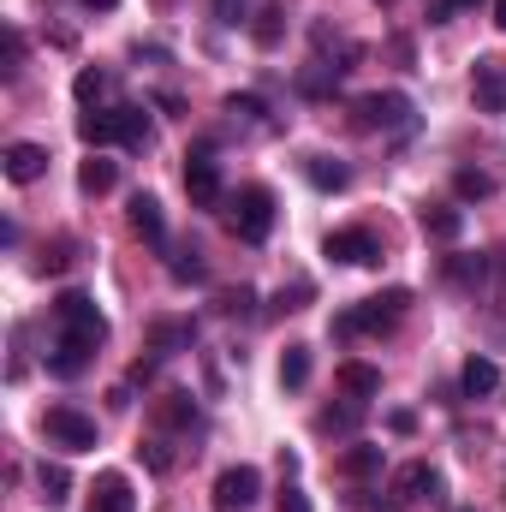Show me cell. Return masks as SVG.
Segmentation results:
<instances>
[{
    "label": "cell",
    "instance_id": "25",
    "mask_svg": "<svg viewBox=\"0 0 506 512\" xmlns=\"http://www.w3.org/2000/svg\"><path fill=\"white\" fill-rule=\"evenodd\" d=\"M114 120H120V143H126V149H149L155 131H149V114H143V108H114Z\"/></svg>",
    "mask_w": 506,
    "mask_h": 512
},
{
    "label": "cell",
    "instance_id": "44",
    "mask_svg": "<svg viewBox=\"0 0 506 512\" xmlns=\"http://www.w3.org/2000/svg\"><path fill=\"white\" fill-rule=\"evenodd\" d=\"M495 268H501V274H506V245H501V256H495Z\"/></svg>",
    "mask_w": 506,
    "mask_h": 512
},
{
    "label": "cell",
    "instance_id": "11",
    "mask_svg": "<svg viewBox=\"0 0 506 512\" xmlns=\"http://www.w3.org/2000/svg\"><path fill=\"white\" fill-rule=\"evenodd\" d=\"M393 489H399L405 501H441V495H447V483H441V471H435V465H423V459H417V465H399V477H393Z\"/></svg>",
    "mask_w": 506,
    "mask_h": 512
},
{
    "label": "cell",
    "instance_id": "30",
    "mask_svg": "<svg viewBox=\"0 0 506 512\" xmlns=\"http://www.w3.org/2000/svg\"><path fill=\"white\" fill-rule=\"evenodd\" d=\"M334 84H340V66H328V60H316V66L298 72V96H328Z\"/></svg>",
    "mask_w": 506,
    "mask_h": 512
},
{
    "label": "cell",
    "instance_id": "31",
    "mask_svg": "<svg viewBox=\"0 0 506 512\" xmlns=\"http://www.w3.org/2000/svg\"><path fill=\"white\" fill-rule=\"evenodd\" d=\"M441 274H447L453 286H483L489 262H483V256H447V262H441Z\"/></svg>",
    "mask_w": 506,
    "mask_h": 512
},
{
    "label": "cell",
    "instance_id": "34",
    "mask_svg": "<svg viewBox=\"0 0 506 512\" xmlns=\"http://www.w3.org/2000/svg\"><path fill=\"white\" fill-rule=\"evenodd\" d=\"M274 512H316V501H310L298 483H280V495H274Z\"/></svg>",
    "mask_w": 506,
    "mask_h": 512
},
{
    "label": "cell",
    "instance_id": "27",
    "mask_svg": "<svg viewBox=\"0 0 506 512\" xmlns=\"http://www.w3.org/2000/svg\"><path fill=\"white\" fill-rule=\"evenodd\" d=\"M340 471H346V477H358V483H364V477H376V471H381V447H364V441H358V447H346V453H340Z\"/></svg>",
    "mask_w": 506,
    "mask_h": 512
},
{
    "label": "cell",
    "instance_id": "17",
    "mask_svg": "<svg viewBox=\"0 0 506 512\" xmlns=\"http://www.w3.org/2000/svg\"><path fill=\"white\" fill-rule=\"evenodd\" d=\"M304 179H310L316 191H346V185H352V167L334 161V155H310V161H304Z\"/></svg>",
    "mask_w": 506,
    "mask_h": 512
},
{
    "label": "cell",
    "instance_id": "28",
    "mask_svg": "<svg viewBox=\"0 0 506 512\" xmlns=\"http://www.w3.org/2000/svg\"><path fill=\"white\" fill-rule=\"evenodd\" d=\"M167 274H173L179 286H191V280H203V274H209V262H203V251H197V245H179V251H173V262H167Z\"/></svg>",
    "mask_w": 506,
    "mask_h": 512
},
{
    "label": "cell",
    "instance_id": "19",
    "mask_svg": "<svg viewBox=\"0 0 506 512\" xmlns=\"http://www.w3.org/2000/svg\"><path fill=\"white\" fill-rule=\"evenodd\" d=\"M78 137H84L90 149H102V143H120V120H114V108H84Z\"/></svg>",
    "mask_w": 506,
    "mask_h": 512
},
{
    "label": "cell",
    "instance_id": "43",
    "mask_svg": "<svg viewBox=\"0 0 506 512\" xmlns=\"http://www.w3.org/2000/svg\"><path fill=\"white\" fill-rule=\"evenodd\" d=\"M84 6H102V12H114V6H120V0H84Z\"/></svg>",
    "mask_w": 506,
    "mask_h": 512
},
{
    "label": "cell",
    "instance_id": "3",
    "mask_svg": "<svg viewBox=\"0 0 506 512\" xmlns=\"http://www.w3.org/2000/svg\"><path fill=\"white\" fill-rule=\"evenodd\" d=\"M227 227H233V239L262 245V239L274 233V191H268V185H245V191L227 203Z\"/></svg>",
    "mask_w": 506,
    "mask_h": 512
},
{
    "label": "cell",
    "instance_id": "36",
    "mask_svg": "<svg viewBox=\"0 0 506 512\" xmlns=\"http://www.w3.org/2000/svg\"><path fill=\"white\" fill-rule=\"evenodd\" d=\"M304 304H310V280H298L292 292H286V286L274 292V316H286V310H304Z\"/></svg>",
    "mask_w": 506,
    "mask_h": 512
},
{
    "label": "cell",
    "instance_id": "8",
    "mask_svg": "<svg viewBox=\"0 0 506 512\" xmlns=\"http://www.w3.org/2000/svg\"><path fill=\"white\" fill-rule=\"evenodd\" d=\"M0 167H6L12 185H36V179L48 173V149H42V143H6Z\"/></svg>",
    "mask_w": 506,
    "mask_h": 512
},
{
    "label": "cell",
    "instance_id": "32",
    "mask_svg": "<svg viewBox=\"0 0 506 512\" xmlns=\"http://www.w3.org/2000/svg\"><path fill=\"white\" fill-rule=\"evenodd\" d=\"M251 36H256V48H280V36H286V12H280V6H262V18L251 24Z\"/></svg>",
    "mask_w": 506,
    "mask_h": 512
},
{
    "label": "cell",
    "instance_id": "24",
    "mask_svg": "<svg viewBox=\"0 0 506 512\" xmlns=\"http://www.w3.org/2000/svg\"><path fill=\"white\" fill-rule=\"evenodd\" d=\"M36 483H42V501H48V507L72 501V471H66V465H48V459H42V465H36Z\"/></svg>",
    "mask_w": 506,
    "mask_h": 512
},
{
    "label": "cell",
    "instance_id": "13",
    "mask_svg": "<svg viewBox=\"0 0 506 512\" xmlns=\"http://www.w3.org/2000/svg\"><path fill=\"white\" fill-rule=\"evenodd\" d=\"M90 507L96 512H137V495H131L126 471H102L96 489H90Z\"/></svg>",
    "mask_w": 506,
    "mask_h": 512
},
{
    "label": "cell",
    "instance_id": "39",
    "mask_svg": "<svg viewBox=\"0 0 506 512\" xmlns=\"http://www.w3.org/2000/svg\"><path fill=\"white\" fill-rule=\"evenodd\" d=\"M143 459H149V471H167V465H173V453H167V441H149V447H143Z\"/></svg>",
    "mask_w": 506,
    "mask_h": 512
},
{
    "label": "cell",
    "instance_id": "22",
    "mask_svg": "<svg viewBox=\"0 0 506 512\" xmlns=\"http://www.w3.org/2000/svg\"><path fill=\"white\" fill-rule=\"evenodd\" d=\"M364 423V399H352V405H328V411H316V429L322 435H352Z\"/></svg>",
    "mask_w": 506,
    "mask_h": 512
},
{
    "label": "cell",
    "instance_id": "1",
    "mask_svg": "<svg viewBox=\"0 0 506 512\" xmlns=\"http://www.w3.org/2000/svg\"><path fill=\"white\" fill-rule=\"evenodd\" d=\"M405 310H411V292H405V286H387V292H376V298L352 304L346 316H334V334H340V340H358V334H387Z\"/></svg>",
    "mask_w": 506,
    "mask_h": 512
},
{
    "label": "cell",
    "instance_id": "7",
    "mask_svg": "<svg viewBox=\"0 0 506 512\" xmlns=\"http://www.w3.org/2000/svg\"><path fill=\"white\" fill-rule=\"evenodd\" d=\"M322 256L346 262V268H370V262H381V245H376V233H364V227H340V233H328Z\"/></svg>",
    "mask_w": 506,
    "mask_h": 512
},
{
    "label": "cell",
    "instance_id": "15",
    "mask_svg": "<svg viewBox=\"0 0 506 512\" xmlns=\"http://www.w3.org/2000/svg\"><path fill=\"white\" fill-rule=\"evenodd\" d=\"M191 346H197L191 322H149V352L155 358H173V352H191Z\"/></svg>",
    "mask_w": 506,
    "mask_h": 512
},
{
    "label": "cell",
    "instance_id": "6",
    "mask_svg": "<svg viewBox=\"0 0 506 512\" xmlns=\"http://www.w3.org/2000/svg\"><path fill=\"white\" fill-rule=\"evenodd\" d=\"M262 495V471L256 465H227L221 483H215V507L221 512H251Z\"/></svg>",
    "mask_w": 506,
    "mask_h": 512
},
{
    "label": "cell",
    "instance_id": "2",
    "mask_svg": "<svg viewBox=\"0 0 506 512\" xmlns=\"http://www.w3.org/2000/svg\"><path fill=\"white\" fill-rule=\"evenodd\" d=\"M54 322H60V340L78 346V352H90V358H96V346L108 340V316H102L84 292H60V298H54Z\"/></svg>",
    "mask_w": 506,
    "mask_h": 512
},
{
    "label": "cell",
    "instance_id": "46",
    "mask_svg": "<svg viewBox=\"0 0 506 512\" xmlns=\"http://www.w3.org/2000/svg\"><path fill=\"white\" fill-rule=\"evenodd\" d=\"M381 6H393V0H381Z\"/></svg>",
    "mask_w": 506,
    "mask_h": 512
},
{
    "label": "cell",
    "instance_id": "10",
    "mask_svg": "<svg viewBox=\"0 0 506 512\" xmlns=\"http://www.w3.org/2000/svg\"><path fill=\"white\" fill-rule=\"evenodd\" d=\"M126 227L143 239V245H167V221H161V203L149 197V191H137L126 203Z\"/></svg>",
    "mask_w": 506,
    "mask_h": 512
},
{
    "label": "cell",
    "instance_id": "47",
    "mask_svg": "<svg viewBox=\"0 0 506 512\" xmlns=\"http://www.w3.org/2000/svg\"><path fill=\"white\" fill-rule=\"evenodd\" d=\"M459 512H471V507H459Z\"/></svg>",
    "mask_w": 506,
    "mask_h": 512
},
{
    "label": "cell",
    "instance_id": "20",
    "mask_svg": "<svg viewBox=\"0 0 506 512\" xmlns=\"http://www.w3.org/2000/svg\"><path fill=\"white\" fill-rule=\"evenodd\" d=\"M495 387H501V370H495L489 358H471V364L459 370V393H465V399H489Z\"/></svg>",
    "mask_w": 506,
    "mask_h": 512
},
{
    "label": "cell",
    "instance_id": "23",
    "mask_svg": "<svg viewBox=\"0 0 506 512\" xmlns=\"http://www.w3.org/2000/svg\"><path fill=\"white\" fill-rule=\"evenodd\" d=\"M155 417H161L167 429H191V423H197V405H191V393H161V399H155Z\"/></svg>",
    "mask_w": 506,
    "mask_h": 512
},
{
    "label": "cell",
    "instance_id": "42",
    "mask_svg": "<svg viewBox=\"0 0 506 512\" xmlns=\"http://www.w3.org/2000/svg\"><path fill=\"white\" fill-rule=\"evenodd\" d=\"M495 24L506 30V0H495Z\"/></svg>",
    "mask_w": 506,
    "mask_h": 512
},
{
    "label": "cell",
    "instance_id": "29",
    "mask_svg": "<svg viewBox=\"0 0 506 512\" xmlns=\"http://www.w3.org/2000/svg\"><path fill=\"white\" fill-rule=\"evenodd\" d=\"M108 90H114V78H108V72H96V66H84V72L72 78V96H78L84 108H96V102H102Z\"/></svg>",
    "mask_w": 506,
    "mask_h": 512
},
{
    "label": "cell",
    "instance_id": "21",
    "mask_svg": "<svg viewBox=\"0 0 506 512\" xmlns=\"http://www.w3.org/2000/svg\"><path fill=\"white\" fill-rule=\"evenodd\" d=\"M453 191H459L465 203H483V197H495V191H501V179H495V173H483V167H459V173H453Z\"/></svg>",
    "mask_w": 506,
    "mask_h": 512
},
{
    "label": "cell",
    "instance_id": "14",
    "mask_svg": "<svg viewBox=\"0 0 506 512\" xmlns=\"http://www.w3.org/2000/svg\"><path fill=\"white\" fill-rule=\"evenodd\" d=\"M417 227H423L435 245H453V239L465 233V215H459L453 203H423V209H417Z\"/></svg>",
    "mask_w": 506,
    "mask_h": 512
},
{
    "label": "cell",
    "instance_id": "40",
    "mask_svg": "<svg viewBox=\"0 0 506 512\" xmlns=\"http://www.w3.org/2000/svg\"><path fill=\"white\" fill-rule=\"evenodd\" d=\"M215 18H221V24H239V18H245V0H215Z\"/></svg>",
    "mask_w": 506,
    "mask_h": 512
},
{
    "label": "cell",
    "instance_id": "37",
    "mask_svg": "<svg viewBox=\"0 0 506 512\" xmlns=\"http://www.w3.org/2000/svg\"><path fill=\"white\" fill-rule=\"evenodd\" d=\"M227 114L233 120H262L268 108H262V96H227Z\"/></svg>",
    "mask_w": 506,
    "mask_h": 512
},
{
    "label": "cell",
    "instance_id": "41",
    "mask_svg": "<svg viewBox=\"0 0 506 512\" xmlns=\"http://www.w3.org/2000/svg\"><path fill=\"white\" fill-rule=\"evenodd\" d=\"M387 429H393V435H411V429H417V411H393Z\"/></svg>",
    "mask_w": 506,
    "mask_h": 512
},
{
    "label": "cell",
    "instance_id": "26",
    "mask_svg": "<svg viewBox=\"0 0 506 512\" xmlns=\"http://www.w3.org/2000/svg\"><path fill=\"white\" fill-rule=\"evenodd\" d=\"M310 370H316L310 346H286V358H280V387H304L310 382Z\"/></svg>",
    "mask_w": 506,
    "mask_h": 512
},
{
    "label": "cell",
    "instance_id": "4",
    "mask_svg": "<svg viewBox=\"0 0 506 512\" xmlns=\"http://www.w3.org/2000/svg\"><path fill=\"white\" fill-rule=\"evenodd\" d=\"M42 429H48V441L66 447V453H90V447H96V417H84L78 405H54V411L42 417Z\"/></svg>",
    "mask_w": 506,
    "mask_h": 512
},
{
    "label": "cell",
    "instance_id": "35",
    "mask_svg": "<svg viewBox=\"0 0 506 512\" xmlns=\"http://www.w3.org/2000/svg\"><path fill=\"white\" fill-rule=\"evenodd\" d=\"M251 304H256L251 286H233V292H221V298H215V310H221V316H245Z\"/></svg>",
    "mask_w": 506,
    "mask_h": 512
},
{
    "label": "cell",
    "instance_id": "9",
    "mask_svg": "<svg viewBox=\"0 0 506 512\" xmlns=\"http://www.w3.org/2000/svg\"><path fill=\"white\" fill-rule=\"evenodd\" d=\"M185 191L197 209H215L221 203V167L209 155H185Z\"/></svg>",
    "mask_w": 506,
    "mask_h": 512
},
{
    "label": "cell",
    "instance_id": "16",
    "mask_svg": "<svg viewBox=\"0 0 506 512\" xmlns=\"http://www.w3.org/2000/svg\"><path fill=\"white\" fill-rule=\"evenodd\" d=\"M334 382L346 387L352 399H376V393H381V370H376V364H358V358H346V364L334 370Z\"/></svg>",
    "mask_w": 506,
    "mask_h": 512
},
{
    "label": "cell",
    "instance_id": "38",
    "mask_svg": "<svg viewBox=\"0 0 506 512\" xmlns=\"http://www.w3.org/2000/svg\"><path fill=\"white\" fill-rule=\"evenodd\" d=\"M18 66H24V36H18V30H6V78H12Z\"/></svg>",
    "mask_w": 506,
    "mask_h": 512
},
{
    "label": "cell",
    "instance_id": "18",
    "mask_svg": "<svg viewBox=\"0 0 506 512\" xmlns=\"http://www.w3.org/2000/svg\"><path fill=\"white\" fill-rule=\"evenodd\" d=\"M114 185H120V161L90 155V161L78 167V191H84V197H102V191H114Z\"/></svg>",
    "mask_w": 506,
    "mask_h": 512
},
{
    "label": "cell",
    "instance_id": "33",
    "mask_svg": "<svg viewBox=\"0 0 506 512\" xmlns=\"http://www.w3.org/2000/svg\"><path fill=\"white\" fill-rule=\"evenodd\" d=\"M84 364H90V352H78V346H66V340L48 352V370H54V376H78Z\"/></svg>",
    "mask_w": 506,
    "mask_h": 512
},
{
    "label": "cell",
    "instance_id": "12",
    "mask_svg": "<svg viewBox=\"0 0 506 512\" xmlns=\"http://www.w3.org/2000/svg\"><path fill=\"white\" fill-rule=\"evenodd\" d=\"M471 96H477V108H483V114H506V72H501V60H477V72H471Z\"/></svg>",
    "mask_w": 506,
    "mask_h": 512
},
{
    "label": "cell",
    "instance_id": "45",
    "mask_svg": "<svg viewBox=\"0 0 506 512\" xmlns=\"http://www.w3.org/2000/svg\"><path fill=\"white\" fill-rule=\"evenodd\" d=\"M459 6H483V0H453V12H459Z\"/></svg>",
    "mask_w": 506,
    "mask_h": 512
},
{
    "label": "cell",
    "instance_id": "5",
    "mask_svg": "<svg viewBox=\"0 0 506 512\" xmlns=\"http://www.w3.org/2000/svg\"><path fill=\"white\" fill-rule=\"evenodd\" d=\"M358 126L364 131H405L411 126V96H399V90L364 96V102H358Z\"/></svg>",
    "mask_w": 506,
    "mask_h": 512
}]
</instances>
